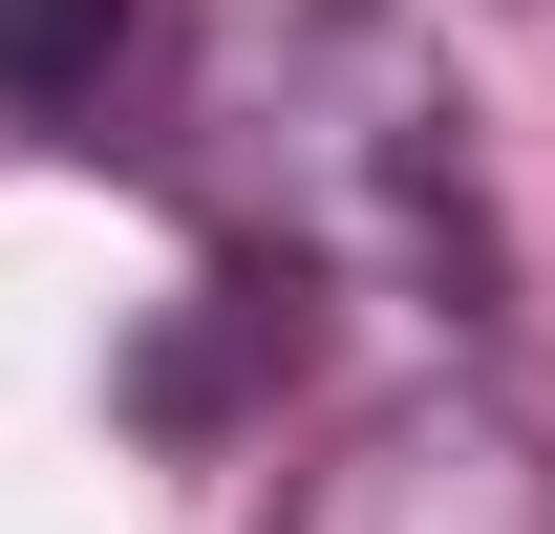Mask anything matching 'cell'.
Masks as SVG:
<instances>
[{
  "instance_id": "1",
  "label": "cell",
  "mask_w": 555,
  "mask_h": 534,
  "mask_svg": "<svg viewBox=\"0 0 555 534\" xmlns=\"http://www.w3.org/2000/svg\"><path fill=\"white\" fill-rule=\"evenodd\" d=\"M278 534H555V449L491 385H385L363 428H321Z\"/></svg>"
},
{
  "instance_id": "2",
  "label": "cell",
  "mask_w": 555,
  "mask_h": 534,
  "mask_svg": "<svg viewBox=\"0 0 555 534\" xmlns=\"http://www.w3.org/2000/svg\"><path fill=\"white\" fill-rule=\"evenodd\" d=\"M150 0H0V129H107Z\"/></svg>"
}]
</instances>
